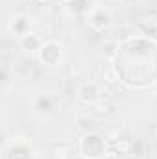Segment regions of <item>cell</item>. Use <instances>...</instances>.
I'll use <instances>...</instances> for the list:
<instances>
[{
	"instance_id": "6da1fadb",
	"label": "cell",
	"mask_w": 157,
	"mask_h": 159,
	"mask_svg": "<svg viewBox=\"0 0 157 159\" xmlns=\"http://www.w3.org/2000/svg\"><path fill=\"white\" fill-rule=\"evenodd\" d=\"M79 154L85 159H102L105 154V139L102 135H98L96 131L91 133H83V137L79 139Z\"/></svg>"
},
{
	"instance_id": "7a4b0ae2",
	"label": "cell",
	"mask_w": 157,
	"mask_h": 159,
	"mask_svg": "<svg viewBox=\"0 0 157 159\" xmlns=\"http://www.w3.org/2000/svg\"><path fill=\"white\" fill-rule=\"evenodd\" d=\"M37 59L46 67H59L63 63V46L57 41H44L37 52Z\"/></svg>"
},
{
	"instance_id": "3957f363",
	"label": "cell",
	"mask_w": 157,
	"mask_h": 159,
	"mask_svg": "<svg viewBox=\"0 0 157 159\" xmlns=\"http://www.w3.org/2000/svg\"><path fill=\"white\" fill-rule=\"evenodd\" d=\"M111 20H113L111 11L104 6H94L89 11V26L94 32H105L111 26Z\"/></svg>"
},
{
	"instance_id": "277c9868",
	"label": "cell",
	"mask_w": 157,
	"mask_h": 159,
	"mask_svg": "<svg viewBox=\"0 0 157 159\" xmlns=\"http://www.w3.org/2000/svg\"><path fill=\"white\" fill-rule=\"evenodd\" d=\"M76 96L81 104L85 106H96L100 100H102V91L98 87V83L94 81H87V83H81L76 91Z\"/></svg>"
},
{
	"instance_id": "5b68a950",
	"label": "cell",
	"mask_w": 157,
	"mask_h": 159,
	"mask_svg": "<svg viewBox=\"0 0 157 159\" xmlns=\"http://www.w3.org/2000/svg\"><path fill=\"white\" fill-rule=\"evenodd\" d=\"M32 26H34V19H32L30 15H26V13H19V15H15V17L9 20V24H7L11 35H15L17 39L22 37L24 34L32 32Z\"/></svg>"
},
{
	"instance_id": "8992f818",
	"label": "cell",
	"mask_w": 157,
	"mask_h": 159,
	"mask_svg": "<svg viewBox=\"0 0 157 159\" xmlns=\"http://www.w3.org/2000/svg\"><path fill=\"white\" fill-rule=\"evenodd\" d=\"M17 43H19V48H20L22 52H26V54H37L44 41H43V37H41L37 32L32 30V32L24 34L22 37H19Z\"/></svg>"
},
{
	"instance_id": "52a82bcc",
	"label": "cell",
	"mask_w": 157,
	"mask_h": 159,
	"mask_svg": "<svg viewBox=\"0 0 157 159\" xmlns=\"http://www.w3.org/2000/svg\"><path fill=\"white\" fill-rule=\"evenodd\" d=\"M4 159H32L30 146L24 141H15L4 148Z\"/></svg>"
},
{
	"instance_id": "ba28073f",
	"label": "cell",
	"mask_w": 157,
	"mask_h": 159,
	"mask_svg": "<svg viewBox=\"0 0 157 159\" xmlns=\"http://www.w3.org/2000/svg\"><path fill=\"white\" fill-rule=\"evenodd\" d=\"M34 107L43 113V115H46V113H50L52 109H54V100L50 98V96H46V94H39L37 98H35V102H34Z\"/></svg>"
},
{
	"instance_id": "9c48e42d",
	"label": "cell",
	"mask_w": 157,
	"mask_h": 159,
	"mask_svg": "<svg viewBox=\"0 0 157 159\" xmlns=\"http://www.w3.org/2000/svg\"><path fill=\"white\" fill-rule=\"evenodd\" d=\"M52 157L54 159H70L72 157V146L69 143H57L52 150Z\"/></svg>"
},
{
	"instance_id": "30bf717a",
	"label": "cell",
	"mask_w": 157,
	"mask_h": 159,
	"mask_svg": "<svg viewBox=\"0 0 157 159\" xmlns=\"http://www.w3.org/2000/svg\"><path fill=\"white\" fill-rule=\"evenodd\" d=\"M34 72V61L32 59H22L15 69H13V74H17L19 78H30Z\"/></svg>"
},
{
	"instance_id": "8fae6325",
	"label": "cell",
	"mask_w": 157,
	"mask_h": 159,
	"mask_svg": "<svg viewBox=\"0 0 157 159\" xmlns=\"http://www.w3.org/2000/svg\"><path fill=\"white\" fill-rule=\"evenodd\" d=\"M102 78L105 83H109V85H115L118 81H122V76H120V72H118V69L115 65H109V67H105L104 69V72H102Z\"/></svg>"
},
{
	"instance_id": "7c38bea8",
	"label": "cell",
	"mask_w": 157,
	"mask_h": 159,
	"mask_svg": "<svg viewBox=\"0 0 157 159\" xmlns=\"http://www.w3.org/2000/svg\"><path fill=\"white\" fill-rule=\"evenodd\" d=\"M78 128L83 129L85 133H91V131H94V128H96V120L92 119V117H89V115H83V117L78 119Z\"/></svg>"
},
{
	"instance_id": "4fadbf2b",
	"label": "cell",
	"mask_w": 157,
	"mask_h": 159,
	"mask_svg": "<svg viewBox=\"0 0 157 159\" xmlns=\"http://www.w3.org/2000/svg\"><path fill=\"white\" fill-rule=\"evenodd\" d=\"M96 107H98V113H104V115H107V113H111L113 109H115V106H113V102H109V100H100L98 104H96Z\"/></svg>"
},
{
	"instance_id": "5bb4252c",
	"label": "cell",
	"mask_w": 157,
	"mask_h": 159,
	"mask_svg": "<svg viewBox=\"0 0 157 159\" xmlns=\"http://www.w3.org/2000/svg\"><path fill=\"white\" fill-rule=\"evenodd\" d=\"M115 148L120 154H128L129 148H131V143H129V139H118L117 143H115Z\"/></svg>"
},
{
	"instance_id": "9a60e30c",
	"label": "cell",
	"mask_w": 157,
	"mask_h": 159,
	"mask_svg": "<svg viewBox=\"0 0 157 159\" xmlns=\"http://www.w3.org/2000/svg\"><path fill=\"white\" fill-rule=\"evenodd\" d=\"M102 159H120V152H118L115 146H111V148L105 150V154H104Z\"/></svg>"
},
{
	"instance_id": "2e32d148",
	"label": "cell",
	"mask_w": 157,
	"mask_h": 159,
	"mask_svg": "<svg viewBox=\"0 0 157 159\" xmlns=\"http://www.w3.org/2000/svg\"><path fill=\"white\" fill-rule=\"evenodd\" d=\"M59 2H61L63 6H67V7H70V6H74V4H76L78 0H59Z\"/></svg>"
},
{
	"instance_id": "e0dca14e",
	"label": "cell",
	"mask_w": 157,
	"mask_h": 159,
	"mask_svg": "<svg viewBox=\"0 0 157 159\" xmlns=\"http://www.w3.org/2000/svg\"><path fill=\"white\" fill-rule=\"evenodd\" d=\"M35 2H37V4H39V6H44V4H48V2H50V0H35Z\"/></svg>"
},
{
	"instance_id": "ac0fdd59",
	"label": "cell",
	"mask_w": 157,
	"mask_h": 159,
	"mask_svg": "<svg viewBox=\"0 0 157 159\" xmlns=\"http://www.w3.org/2000/svg\"><path fill=\"white\" fill-rule=\"evenodd\" d=\"M111 2H113V4H126L128 0H111Z\"/></svg>"
}]
</instances>
